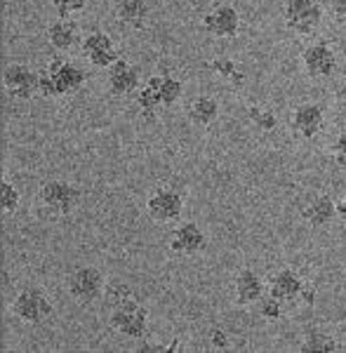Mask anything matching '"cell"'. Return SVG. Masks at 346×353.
I'll return each instance as SVG.
<instances>
[{
    "instance_id": "obj_1",
    "label": "cell",
    "mask_w": 346,
    "mask_h": 353,
    "mask_svg": "<svg viewBox=\"0 0 346 353\" xmlns=\"http://www.w3.org/2000/svg\"><path fill=\"white\" fill-rule=\"evenodd\" d=\"M41 94L50 97V99H59V97H71L83 90L88 73L83 66L71 61L69 57H54L45 64L41 71Z\"/></svg>"
},
{
    "instance_id": "obj_20",
    "label": "cell",
    "mask_w": 346,
    "mask_h": 353,
    "mask_svg": "<svg viewBox=\"0 0 346 353\" xmlns=\"http://www.w3.org/2000/svg\"><path fill=\"white\" fill-rule=\"evenodd\" d=\"M146 83H149L158 94H161L163 109H172V106L181 99V94H184V83H181V78L174 76L172 71L156 73V76H151Z\"/></svg>"
},
{
    "instance_id": "obj_28",
    "label": "cell",
    "mask_w": 346,
    "mask_h": 353,
    "mask_svg": "<svg viewBox=\"0 0 346 353\" xmlns=\"http://www.w3.org/2000/svg\"><path fill=\"white\" fill-rule=\"evenodd\" d=\"M88 0H52V8L54 12L61 17V19H69L71 14H78L85 10Z\"/></svg>"
},
{
    "instance_id": "obj_32",
    "label": "cell",
    "mask_w": 346,
    "mask_h": 353,
    "mask_svg": "<svg viewBox=\"0 0 346 353\" xmlns=\"http://www.w3.org/2000/svg\"><path fill=\"white\" fill-rule=\"evenodd\" d=\"M334 94H337V101H339V104L346 106V76L342 78V83L337 85V92H334Z\"/></svg>"
},
{
    "instance_id": "obj_29",
    "label": "cell",
    "mask_w": 346,
    "mask_h": 353,
    "mask_svg": "<svg viewBox=\"0 0 346 353\" xmlns=\"http://www.w3.org/2000/svg\"><path fill=\"white\" fill-rule=\"evenodd\" d=\"M332 158L339 168H346V132H339L337 139L332 141Z\"/></svg>"
},
{
    "instance_id": "obj_27",
    "label": "cell",
    "mask_w": 346,
    "mask_h": 353,
    "mask_svg": "<svg viewBox=\"0 0 346 353\" xmlns=\"http://www.w3.org/2000/svg\"><path fill=\"white\" fill-rule=\"evenodd\" d=\"M250 121L257 125L259 130H264V132H271V130L278 125L274 111L262 109V106H252V109H250Z\"/></svg>"
},
{
    "instance_id": "obj_5",
    "label": "cell",
    "mask_w": 346,
    "mask_h": 353,
    "mask_svg": "<svg viewBox=\"0 0 346 353\" xmlns=\"http://www.w3.org/2000/svg\"><path fill=\"white\" fill-rule=\"evenodd\" d=\"M283 19L292 33L309 36L323 21V5L318 0H287L283 8Z\"/></svg>"
},
{
    "instance_id": "obj_10",
    "label": "cell",
    "mask_w": 346,
    "mask_h": 353,
    "mask_svg": "<svg viewBox=\"0 0 346 353\" xmlns=\"http://www.w3.org/2000/svg\"><path fill=\"white\" fill-rule=\"evenodd\" d=\"M302 66L311 78H330L337 71V52L327 41H316L302 50Z\"/></svg>"
},
{
    "instance_id": "obj_7",
    "label": "cell",
    "mask_w": 346,
    "mask_h": 353,
    "mask_svg": "<svg viewBox=\"0 0 346 353\" xmlns=\"http://www.w3.org/2000/svg\"><path fill=\"white\" fill-rule=\"evenodd\" d=\"M3 88L12 99L28 101L41 92V76L26 64H8L3 68Z\"/></svg>"
},
{
    "instance_id": "obj_6",
    "label": "cell",
    "mask_w": 346,
    "mask_h": 353,
    "mask_svg": "<svg viewBox=\"0 0 346 353\" xmlns=\"http://www.w3.org/2000/svg\"><path fill=\"white\" fill-rule=\"evenodd\" d=\"M12 313L24 325H41L52 316V301L45 292L36 288H26L12 301Z\"/></svg>"
},
{
    "instance_id": "obj_22",
    "label": "cell",
    "mask_w": 346,
    "mask_h": 353,
    "mask_svg": "<svg viewBox=\"0 0 346 353\" xmlns=\"http://www.w3.org/2000/svg\"><path fill=\"white\" fill-rule=\"evenodd\" d=\"M339 349H342V344H339L332 334L320 332V330H314V332L306 334L302 346H299V351L302 353H334Z\"/></svg>"
},
{
    "instance_id": "obj_24",
    "label": "cell",
    "mask_w": 346,
    "mask_h": 353,
    "mask_svg": "<svg viewBox=\"0 0 346 353\" xmlns=\"http://www.w3.org/2000/svg\"><path fill=\"white\" fill-rule=\"evenodd\" d=\"M19 203H21L19 189H17L12 181L3 179V184H0V210H3V214H14L19 210Z\"/></svg>"
},
{
    "instance_id": "obj_19",
    "label": "cell",
    "mask_w": 346,
    "mask_h": 353,
    "mask_svg": "<svg viewBox=\"0 0 346 353\" xmlns=\"http://www.w3.org/2000/svg\"><path fill=\"white\" fill-rule=\"evenodd\" d=\"M116 17L123 26L139 31V28H144L146 21H149L151 5H149V0H118Z\"/></svg>"
},
{
    "instance_id": "obj_8",
    "label": "cell",
    "mask_w": 346,
    "mask_h": 353,
    "mask_svg": "<svg viewBox=\"0 0 346 353\" xmlns=\"http://www.w3.org/2000/svg\"><path fill=\"white\" fill-rule=\"evenodd\" d=\"M184 198L174 186H158L146 201V212L158 224H172L181 217Z\"/></svg>"
},
{
    "instance_id": "obj_16",
    "label": "cell",
    "mask_w": 346,
    "mask_h": 353,
    "mask_svg": "<svg viewBox=\"0 0 346 353\" xmlns=\"http://www.w3.org/2000/svg\"><path fill=\"white\" fill-rule=\"evenodd\" d=\"M264 294H266V283H264V278L259 276L257 271L243 269V271L236 273V278H234V299H236V304H241V306L257 304Z\"/></svg>"
},
{
    "instance_id": "obj_25",
    "label": "cell",
    "mask_w": 346,
    "mask_h": 353,
    "mask_svg": "<svg viewBox=\"0 0 346 353\" xmlns=\"http://www.w3.org/2000/svg\"><path fill=\"white\" fill-rule=\"evenodd\" d=\"M257 311H259V316H262L264 321L276 323V321H281L283 313H285V304H283L281 299L271 297V294L266 292L264 297L257 301Z\"/></svg>"
},
{
    "instance_id": "obj_2",
    "label": "cell",
    "mask_w": 346,
    "mask_h": 353,
    "mask_svg": "<svg viewBox=\"0 0 346 353\" xmlns=\"http://www.w3.org/2000/svg\"><path fill=\"white\" fill-rule=\"evenodd\" d=\"M109 325L116 334L128 339H141L149 330V311L137 297L128 294V297L118 299L111 309Z\"/></svg>"
},
{
    "instance_id": "obj_13",
    "label": "cell",
    "mask_w": 346,
    "mask_h": 353,
    "mask_svg": "<svg viewBox=\"0 0 346 353\" xmlns=\"http://www.w3.org/2000/svg\"><path fill=\"white\" fill-rule=\"evenodd\" d=\"M290 125L292 132L302 137V139H316L323 132V125H325V111L316 101H304L292 111Z\"/></svg>"
},
{
    "instance_id": "obj_26",
    "label": "cell",
    "mask_w": 346,
    "mask_h": 353,
    "mask_svg": "<svg viewBox=\"0 0 346 353\" xmlns=\"http://www.w3.org/2000/svg\"><path fill=\"white\" fill-rule=\"evenodd\" d=\"M210 68H212L214 73H219L222 78H229V81H236V85H243V73L238 71V66H236V61L234 59H229V57H219V59H214V61H210L207 64Z\"/></svg>"
},
{
    "instance_id": "obj_18",
    "label": "cell",
    "mask_w": 346,
    "mask_h": 353,
    "mask_svg": "<svg viewBox=\"0 0 346 353\" xmlns=\"http://www.w3.org/2000/svg\"><path fill=\"white\" fill-rule=\"evenodd\" d=\"M81 41H83L81 31H78V26L69 19H61L59 17V19L48 26V43L54 52H59V54L71 52L76 45H81Z\"/></svg>"
},
{
    "instance_id": "obj_23",
    "label": "cell",
    "mask_w": 346,
    "mask_h": 353,
    "mask_svg": "<svg viewBox=\"0 0 346 353\" xmlns=\"http://www.w3.org/2000/svg\"><path fill=\"white\" fill-rule=\"evenodd\" d=\"M137 109H139V113L144 118H153L158 111L163 109L161 94H158L149 83L141 85V88H139V92H137Z\"/></svg>"
},
{
    "instance_id": "obj_17",
    "label": "cell",
    "mask_w": 346,
    "mask_h": 353,
    "mask_svg": "<svg viewBox=\"0 0 346 353\" xmlns=\"http://www.w3.org/2000/svg\"><path fill=\"white\" fill-rule=\"evenodd\" d=\"M302 219L311 229H327L337 219V203L330 196H316L302 208Z\"/></svg>"
},
{
    "instance_id": "obj_15",
    "label": "cell",
    "mask_w": 346,
    "mask_h": 353,
    "mask_svg": "<svg viewBox=\"0 0 346 353\" xmlns=\"http://www.w3.org/2000/svg\"><path fill=\"white\" fill-rule=\"evenodd\" d=\"M304 288H306V283L302 281V276H299L294 269L276 271L274 276L269 278V283H266V292H269L271 297L281 299L283 304L297 301L304 294Z\"/></svg>"
},
{
    "instance_id": "obj_31",
    "label": "cell",
    "mask_w": 346,
    "mask_h": 353,
    "mask_svg": "<svg viewBox=\"0 0 346 353\" xmlns=\"http://www.w3.org/2000/svg\"><path fill=\"white\" fill-rule=\"evenodd\" d=\"M210 341H212L214 349H229V337H226V332H222V330H212L210 332Z\"/></svg>"
},
{
    "instance_id": "obj_12",
    "label": "cell",
    "mask_w": 346,
    "mask_h": 353,
    "mask_svg": "<svg viewBox=\"0 0 346 353\" xmlns=\"http://www.w3.org/2000/svg\"><path fill=\"white\" fill-rule=\"evenodd\" d=\"M203 28L214 38H236L241 31V14L234 5H217L203 14Z\"/></svg>"
},
{
    "instance_id": "obj_30",
    "label": "cell",
    "mask_w": 346,
    "mask_h": 353,
    "mask_svg": "<svg viewBox=\"0 0 346 353\" xmlns=\"http://www.w3.org/2000/svg\"><path fill=\"white\" fill-rule=\"evenodd\" d=\"M330 14L337 24H346V0H330Z\"/></svg>"
},
{
    "instance_id": "obj_3",
    "label": "cell",
    "mask_w": 346,
    "mask_h": 353,
    "mask_svg": "<svg viewBox=\"0 0 346 353\" xmlns=\"http://www.w3.org/2000/svg\"><path fill=\"white\" fill-rule=\"evenodd\" d=\"M38 201H41V205L50 214L66 217L81 203V189L64 179H50L43 181L41 189H38Z\"/></svg>"
},
{
    "instance_id": "obj_4",
    "label": "cell",
    "mask_w": 346,
    "mask_h": 353,
    "mask_svg": "<svg viewBox=\"0 0 346 353\" xmlns=\"http://www.w3.org/2000/svg\"><path fill=\"white\" fill-rule=\"evenodd\" d=\"M69 294L78 304H92L106 290V278L97 266H78L66 278Z\"/></svg>"
},
{
    "instance_id": "obj_14",
    "label": "cell",
    "mask_w": 346,
    "mask_h": 353,
    "mask_svg": "<svg viewBox=\"0 0 346 353\" xmlns=\"http://www.w3.org/2000/svg\"><path fill=\"white\" fill-rule=\"evenodd\" d=\"M106 85H109V92L113 97H128L139 92L141 88V71L139 66L130 64L128 59H118L116 64L109 68V78H106Z\"/></svg>"
},
{
    "instance_id": "obj_9",
    "label": "cell",
    "mask_w": 346,
    "mask_h": 353,
    "mask_svg": "<svg viewBox=\"0 0 346 353\" xmlns=\"http://www.w3.org/2000/svg\"><path fill=\"white\" fill-rule=\"evenodd\" d=\"M81 52L94 68H111L121 59V52H118L113 38L104 31H90L88 36H83Z\"/></svg>"
},
{
    "instance_id": "obj_21",
    "label": "cell",
    "mask_w": 346,
    "mask_h": 353,
    "mask_svg": "<svg viewBox=\"0 0 346 353\" xmlns=\"http://www.w3.org/2000/svg\"><path fill=\"white\" fill-rule=\"evenodd\" d=\"M217 118H219V101L214 97L201 94L189 104V121L196 128H210Z\"/></svg>"
},
{
    "instance_id": "obj_11",
    "label": "cell",
    "mask_w": 346,
    "mask_h": 353,
    "mask_svg": "<svg viewBox=\"0 0 346 353\" xmlns=\"http://www.w3.org/2000/svg\"><path fill=\"white\" fill-rule=\"evenodd\" d=\"M167 245L174 254H181V257H194V254L203 252L207 245V236L196 221H184V224L174 226L170 231Z\"/></svg>"
},
{
    "instance_id": "obj_33",
    "label": "cell",
    "mask_w": 346,
    "mask_h": 353,
    "mask_svg": "<svg viewBox=\"0 0 346 353\" xmlns=\"http://www.w3.org/2000/svg\"><path fill=\"white\" fill-rule=\"evenodd\" d=\"M337 217L342 219L344 224H346V196L342 198V201L337 203Z\"/></svg>"
}]
</instances>
